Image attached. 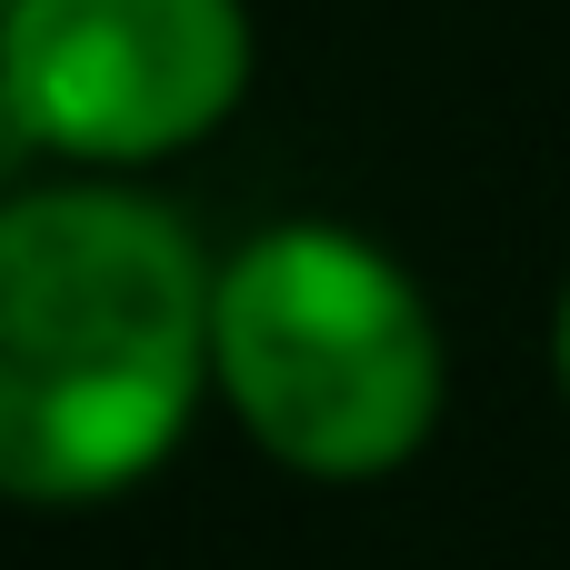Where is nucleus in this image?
Segmentation results:
<instances>
[{"instance_id": "obj_2", "label": "nucleus", "mask_w": 570, "mask_h": 570, "mask_svg": "<svg viewBox=\"0 0 570 570\" xmlns=\"http://www.w3.org/2000/svg\"><path fill=\"white\" fill-rule=\"evenodd\" d=\"M210 391L281 471L381 481L441 431V321L391 250L281 220L220 261Z\"/></svg>"}, {"instance_id": "obj_5", "label": "nucleus", "mask_w": 570, "mask_h": 570, "mask_svg": "<svg viewBox=\"0 0 570 570\" xmlns=\"http://www.w3.org/2000/svg\"><path fill=\"white\" fill-rule=\"evenodd\" d=\"M0 10H10V0H0Z\"/></svg>"}, {"instance_id": "obj_4", "label": "nucleus", "mask_w": 570, "mask_h": 570, "mask_svg": "<svg viewBox=\"0 0 570 570\" xmlns=\"http://www.w3.org/2000/svg\"><path fill=\"white\" fill-rule=\"evenodd\" d=\"M551 361H561V391H570V291H561V321H551Z\"/></svg>"}, {"instance_id": "obj_3", "label": "nucleus", "mask_w": 570, "mask_h": 570, "mask_svg": "<svg viewBox=\"0 0 570 570\" xmlns=\"http://www.w3.org/2000/svg\"><path fill=\"white\" fill-rule=\"evenodd\" d=\"M250 90L240 0H10L0 110L70 160H160L230 120Z\"/></svg>"}, {"instance_id": "obj_1", "label": "nucleus", "mask_w": 570, "mask_h": 570, "mask_svg": "<svg viewBox=\"0 0 570 570\" xmlns=\"http://www.w3.org/2000/svg\"><path fill=\"white\" fill-rule=\"evenodd\" d=\"M210 291L140 190L0 200V501L90 511L150 481L210 391Z\"/></svg>"}]
</instances>
